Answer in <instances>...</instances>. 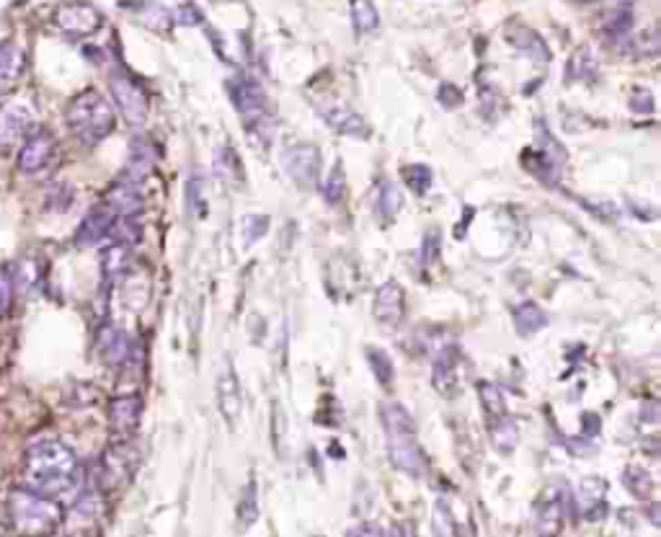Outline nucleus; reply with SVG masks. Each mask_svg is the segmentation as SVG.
Masks as SVG:
<instances>
[{"instance_id": "obj_1", "label": "nucleus", "mask_w": 661, "mask_h": 537, "mask_svg": "<svg viewBox=\"0 0 661 537\" xmlns=\"http://www.w3.org/2000/svg\"><path fill=\"white\" fill-rule=\"evenodd\" d=\"M26 488L50 499H68L81 488V465L78 457L60 439H37L26 450L24 460Z\"/></svg>"}, {"instance_id": "obj_2", "label": "nucleus", "mask_w": 661, "mask_h": 537, "mask_svg": "<svg viewBox=\"0 0 661 537\" xmlns=\"http://www.w3.org/2000/svg\"><path fill=\"white\" fill-rule=\"evenodd\" d=\"M68 127L86 148L99 145L114 130L112 104L99 91H93V88L78 93L68 106Z\"/></svg>"}, {"instance_id": "obj_3", "label": "nucleus", "mask_w": 661, "mask_h": 537, "mask_svg": "<svg viewBox=\"0 0 661 537\" xmlns=\"http://www.w3.org/2000/svg\"><path fill=\"white\" fill-rule=\"evenodd\" d=\"M8 514L16 530L26 535H47L62 522L60 504L31 488H13L8 494Z\"/></svg>"}, {"instance_id": "obj_4", "label": "nucleus", "mask_w": 661, "mask_h": 537, "mask_svg": "<svg viewBox=\"0 0 661 537\" xmlns=\"http://www.w3.org/2000/svg\"><path fill=\"white\" fill-rule=\"evenodd\" d=\"M228 96L233 101V106L238 109L243 119H246V130L261 132L264 140H272V130H266V117H269V101H266V93L254 78L248 75H238V78H230L228 83Z\"/></svg>"}, {"instance_id": "obj_5", "label": "nucleus", "mask_w": 661, "mask_h": 537, "mask_svg": "<svg viewBox=\"0 0 661 537\" xmlns=\"http://www.w3.org/2000/svg\"><path fill=\"white\" fill-rule=\"evenodd\" d=\"M388 457L393 468L411 478H421L427 470V457L416 442V429L388 432Z\"/></svg>"}, {"instance_id": "obj_6", "label": "nucleus", "mask_w": 661, "mask_h": 537, "mask_svg": "<svg viewBox=\"0 0 661 537\" xmlns=\"http://www.w3.org/2000/svg\"><path fill=\"white\" fill-rule=\"evenodd\" d=\"M109 88H112V99L117 104V109L122 112V117L132 124V127H140L148 119V96H145L143 86L135 83L130 75L114 73L109 78Z\"/></svg>"}, {"instance_id": "obj_7", "label": "nucleus", "mask_w": 661, "mask_h": 537, "mask_svg": "<svg viewBox=\"0 0 661 537\" xmlns=\"http://www.w3.org/2000/svg\"><path fill=\"white\" fill-rule=\"evenodd\" d=\"M282 168L300 189H313L321 171V153L310 142H297L282 153Z\"/></svg>"}, {"instance_id": "obj_8", "label": "nucleus", "mask_w": 661, "mask_h": 537, "mask_svg": "<svg viewBox=\"0 0 661 537\" xmlns=\"http://www.w3.org/2000/svg\"><path fill=\"white\" fill-rule=\"evenodd\" d=\"M137 470V450L127 442L119 439L117 445L109 447L101 457V483L106 488H119L124 483H130Z\"/></svg>"}, {"instance_id": "obj_9", "label": "nucleus", "mask_w": 661, "mask_h": 537, "mask_svg": "<svg viewBox=\"0 0 661 537\" xmlns=\"http://www.w3.org/2000/svg\"><path fill=\"white\" fill-rule=\"evenodd\" d=\"M57 155V140L47 130L29 132L19 153V171L24 176H39L52 166Z\"/></svg>"}, {"instance_id": "obj_10", "label": "nucleus", "mask_w": 661, "mask_h": 537, "mask_svg": "<svg viewBox=\"0 0 661 537\" xmlns=\"http://www.w3.org/2000/svg\"><path fill=\"white\" fill-rule=\"evenodd\" d=\"M566 504H569V494L563 488H545L538 504H535V530L543 532V535H553V532L561 530V522L566 517Z\"/></svg>"}, {"instance_id": "obj_11", "label": "nucleus", "mask_w": 661, "mask_h": 537, "mask_svg": "<svg viewBox=\"0 0 661 537\" xmlns=\"http://www.w3.org/2000/svg\"><path fill=\"white\" fill-rule=\"evenodd\" d=\"M316 109H318V114H321L323 122H326L334 132H339V135L357 137V140H365V137H370V124L359 117L352 106L336 104V101L328 104L326 101V104H318Z\"/></svg>"}, {"instance_id": "obj_12", "label": "nucleus", "mask_w": 661, "mask_h": 537, "mask_svg": "<svg viewBox=\"0 0 661 537\" xmlns=\"http://www.w3.org/2000/svg\"><path fill=\"white\" fill-rule=\"evenodd\" d=\"M143 421V398L135 393L117 396L109 403V424L119 439H130Z\"/></svg>"}, {"instance_id": "obj_13", "label": "nucleus", "mask_w": 661, "mask_h": 537, "mask_svg": "<svg viewBox=\"0 0 661 537\" xmlns=\"http://www.w3.org/2000/svg\"><path fill=\"white\" fill-rule=\"evenodd\" d=\"M34 114L26 104H0V148H11L31 132Z\"/></svg>"}, {"instance_id": "obj_14", "label": "nucleus", "mask_w": 661, "mask_h": 537, "mask_svg": "<svg viewBox=\"0 0 661 537\" xmlns=\"http://www.w3.org/2000/svg\"><path fill=\"white\" fill-rule=\"evenodd\" d=\"M104 204L114 212V217H137L145 210V194L140 189V181L122 179L109 186Z\"/></svg>"}, {"instance_id": "obj_15", "label": "nucleus", "mask_w": 661, "mask_h": 537, "mask_svg": "<svg viewBox=\"0 0 661 537\" xmlns=\"http://www.w3.org/2000/svg\"><path fill=\"white\" fill-rule=\"evenodd\" d=\"M57 26L70 37H88L101 26V13L86 3H73V6H62L57 11Z\"/></svg>"}, {"instance_id": "obj_16", "label": "nucleus", "mask_w": 661, "mask_h": 537, "mask_svg": "<svg viewBox=\"0 0 661 537\" xmlns=\"http://www.w3.org/2000/svg\"><path fill=\"white\" fill-rule=\"evenodd\" d=\"M372 313L383 326H398L403 321V313H406V292L398 282H385L375 295V305H372Z\"/></svg>"}, {"instance_id": "obj_17", "label": "nucleus", "mask_w": 661, "mask_h": 537, "mask_svg": "<svg viewBox=\"0 0 661 537\" xmlns=\"http://www.w3.org/2000/svg\"><path fill=\"white\" fill-rule=\"evenodd\" d=\"M217 403H220V414L228 421L230 426H235L238 416H241L243 398H241V385H238V375L233 370V362L225 359V367L217 377Z\"/></svg>"}, {"instance_id": "obj_18", "label": "nucleus", "mask_w": 661, "mask_h": 537, "mask_svg": "<svg viewBox=\"0 0 661 537\" xmlns=\"http://www.w3.org/2000/svg\"><path fill=\"white\" fill-rule=\"evenodd\" d=\"M112 223H114V212L109 210L106 204H101V207H93V210L81 220L78 230H75V243H78L81 248L99 246L106 235H109Z\"/></svg>"}, {"instance_id": "obj_19", "label": "nucleus", "mask_w": 661, "mask_h": 537, "mask_svg": "<svg viewBox=\"0 0 661 537\" xmlns=\"http://www.w3.org/2000/svg\"><path fill=\"white\" fill-rule=\"evenodd\" d=\"M432 385L439 396L445 398H452V393L458 390V349H455V346H445V349L434 357Z\"/></svg>"}, {"instance_id": "obj_20", "label": "nucleus", "mask_w": 661, "mask_h": 537, "mask_svg": "<svg viewBox=\"0 0 661 537\" xmlns=\"http://www.w3.org/2000/svg\"><path fill=\"white\" fill-rule=\"evenodd\" d=\"M605 494H607V481L602 478H584L579 483V494H576V504L584 519L589 522H600L605 517Z\"/></svg>"}, {"instance_id": "obj_21", "label": "nucleus", "mask_w": 661, "mask_h": 537, "mask_svg": "<svg viewBox=\"0 0 661 537\" xmlns=\"http://www.w3.org/2000/svg\"><path fill=\"white\" fill-rule=\"evenodd\" d=\"M130 349H132L130 339H127V334H124L119 326L106 323V326L99 331V352L106 365L119 367L124 359H127Z\"/></svg>"}, {"instance_id": "obj_22", "label": "nucleus", "mask_w": 661, "mask_h": 537, "mask_svg": "<svg viewBox=\"0 0 661 537\" xmlns=\"http://www.w3.org/2000/svg\"><path fill=\"white\" fill-rule=\"evenodd\" d=\"M24 50L19 44L3 42L0 44V96L11 91L19 83L21 73H24Z\"/></svg>"}, {"instance_id": "obj_23", "label": "nucleus", "mask_w": 661, "mask_h": 537, "mask_svg": "<svg viewBox=\"0 0 661 537\" xmlns=\"http://www.w3.org/2000/svg\"><path fill=\"white\" fill-rule=\"evenodd\" d=\"M132 269V246L124 243H114L101 254V274H104L106 284H114L124 279Z\"/></svg>"}, {"instance_id": "obj_24", "label": "nucleus", "mask_w": 661, "mask_h": 537, "mask_svg": "<svg viewBox=\"0 0 661 537\" xmlns=\"http://www.w3.org/2000/svg\"><path fill=\"white\" fill-rule=\"evenodd\" d=\"M153 163H155L153 145H150L148 140H143V137H137V140H132L130 161H127V171H124V179L143 181L145 176L150 173V168H153Z\"/></svg>"}, {"instance_id": "obj_25", "label": "nucleus", "mask_w": 661, "mask_h": 537, "mask_svg": "<svg viewBox=\"0 0 661 537\" xmlns=\"http://www.w3.org/2000/svg\"><path fill=\"white\" fill-rule=\"evenodd\" d=\"M509 39H512L514 50H519L522 55L532 57V60H538V62H548L550 60L548 44L543 42V37H540L538 31L519 26V29L509 31Z\"/></svg>"}, {"instance_id": "obj_26", "label": "nucleus", "mask_w": 661, "mask_h": 537, "mask_svg": "<svg viewBox=\"0 0 661 537\" xmlns=\"http://www.w3.org/2000/svg\"><path fill=\"white\" fill-rule=\"evenodd\" d=\"M548 326V315L538 303H522L514 310V328L519 336H532Z\"/></svg>"}, {"instance_id": "obj_27", "label": "nucleus", "mask_w": 661, "mask_h": 537, "mask_svg": "<svg viewBox=\"0 0 661 537\" xmlns=\"http://www.w3.org/2000/svg\"><path fill=\"white\" fill-rule=\"evenodd\" d=\"M132 11H135L140 24L153 31H168L173 26L171 13H168L161 3H155V0H140Z\"/></svg>"}, {"instance_id": "obj_28", "label": "nucleus", "mask_w": 661, "mask_h": 537, "mask_svg": "<svg viewBox=\"0 0 661 537\" xmlns=\"http://www.w3.org/2000/svg\"><path fill=\"white\" fill-rule=\"evenodd\" d=\"M11 287L21 292L24 297L34 295L39 290V266L34 259H21L19 264L13 266L11 274Z\"/></svg>"}, {"instance_id": "obj_29", "label": "nucleus", "mask_w": 661, "mask_h": 537, "mask_svg": "<svg viewBox=\"0 0 661 537\" xmlns=\"http://www.w3.org/2000/svg\"><path fill=\"white\" fill-rule=\"evenodd\" d=\"M367 354V365H370L372 375H375V380L383 388H390L393 385V380H396V367H393V359L388 357V354L380 349V346H367L365 349Z\"/></svg>"}, {"instance_id": "obj_30", "label": "nucleus", "mask_w": 661, "mask_h": 537, "mask_svg": "<svg viewBox=\"0 0 661 537\" xmlns=\"http://www.w3.org/2000/svg\"><path fill=\"white\" fill-rule=\"evenodd\" d=\"M349 16H352V24L359 34H370V31L380 26V13H377L372 0H352L349 3Z\"/></svg>"}, {"instance_id": "obj_31", "label": "nucleus", "mask_w": 661, "mask_h": 537, "mask_svg": "<svg viewBox=\"0 0 661 537\" xmlns=\"http://www.w3.org/2000/svg\"><path fill=\"white\" fill-rule=\"evenodd\" d=\"M491 442H494V447L501 455H512L519 442V429L517 424H514V419H509L507 414L496 419L494 432H491Z\"/></svg>"}, {"instance_id": "obj_32", "label": "nucleus", "mask_w": 661, "mask_h": 537, "mask_svg": "<svg viewBox=\"0 0 661 537\" xmlns=\"http://www.w3.org/2000/svg\"><path fill=\"white\" fill-rule=\"evenodd\" d=\"M535 150H538V153H543L545 158H550L553 163H558V166H563V163H566V150H563L561 142L553 137V132L545 127V122L535 124Z\"/></svg>"}, {"instance_id": "obj_33", "label": "nucleus", "mask_w": 661, "mask_h": 537, "mask_svg": "<svg viewBox=\"0 0 661 537\" xmlns=\"http://www.w3.org/2000/svg\"><path fill=\"white\" fill-rule=\"evenodd\" d=\"M215 173L217 179L223 181H241L243 179V168H241V161H238V155H235V150L228 145H223V148L217 150L215 153Z\"/></svg>"}, {"instance_id": "obj_34", "label": "nucleus", "mask_w": 661, "mask_h": 537, "mask_svg": "<svg viewBox=\"0 0 661 537\" xmlns=\"http://www.w3.org/2000/svg\"><path fill=\"white\" fill-rule=\"evenodd\" d=\"M594 75H597V60H594L592 50H579L574 52L569 62V73H566V81L576 83V81H594Z\"/></svg>"}, {"instance_id": "obj_35", "label": "nucleus", "mask_w": 661, "mask_h": 537, "mask_svg": "<svg viewBox=\"0 0 661 537\" xmlns=\"http://www.w3.org/2000/svg\"><path fill=\"white\" fill-rule=\"evenodd\" d=\"M380 416H383L385 432H398V429H416L414 416L408 414V408L398 401H388L380 408Z\"/></svg>"}, {"instance_id": "obj_36", "label": "nucleus", "mask_w": 661, "mask_h": 537, "mask_svg": "<svg viewBox=\"0 0 661 537\" xmlns=\"http://www.w3.org/2000/svg\"><path fill=\"white\" fill-rule=\"evenodd\" d=\"M401 207L403 194L398 192V186L393 184V181H383V184H380V192H377V210H380V215L390 223V220H396Z\"/></svg>"}, {"instance_id": "obj_37", "label": "nucleus", "mask_w": 661, "mask_h": 537, "mask_svg": "<svg viewBox=\"0 0 661 537\" xmlns=\"http://www.w3.org/2000/svg\"><path fill=\"white\" fill-rule=\"evenodd\" d=\"M109 238L114 243H124V246H135L143 241V228L135 223V217H114L112 228H109Z\"/></svg>"}, {"instance_id": "obj_38", "label": "nucleus", "mask_w": 661, "mask_h": 537, "mask_svg": "<svg viewBox=\"0 0 661 537\" xmlns=\"http://www.w3.org/2000/svg\"><path fill=\"white\" fill-rule=\"evenodd\" d=\"M623 483L633 496H638V499H649L651 491H654V478H651L649 470L641 468V465H631V468L625 470Z\"/></svg>"}, {"instance_id": "obj_39", "label": "nucleus", "mask_w": 661, "mask_h": 537, "mask_svg": "<svg viewBox=\"0 0 661 537\" xmlns=\"http://www.w3.org/2000/svg\"><path fill=\"white\" fill-rule=\"evenodd\" d=\"M323 199H326L328 207H339L346 199V173L341 163H336L328 173L326 184H323Z\"/></svg>"}, {"instance_id": "obj_40", "label": "nucleus", "mask_w": 661, "mask_h": 537, "mask_svg": "<svg viewBox=\"0 0 661 537\" xmlns=\"http://www.w3.org/2000/svg\"><path fill=\"white\" fill-rule=\"evenodd\" d=\"M478 393H481L483 411L491 419H501V416L507 414V403H504V396H501V390L494 383H478Z\"/></svg>"}, {"instance_id": "obj_41", "label": "nucleus", "mask_w": 661, "mask_h": 537, "mask_svg": "<svg viewBox=\"0 0 661 537\" xmlns=\"http://www.w3.org/2000/svg\"><path fill=\"white\" fill-rule=\"evenodd\" d=\"M403 179H406V184L411 186L416 194H427L429 189H432L434 173L432 168L424 166V163H414V166L403 168Z\"/></svg>"}, {"instance_id": "obj_42", "label": "nucleus", "mask_w": 661, "mask_h": 537, "mask_svg": "<svg viewBox=\"0 0 661 537\" xmlns=\"http://www.w3.org/2000/svg\"><path fill=\"white\" fill-rule=\"evenodd\" d=\"M259 517V494H256V483L251 481L243 488L241 504H238V519H241L243 527H251Z\"/></svg>"}, {"instance_id": "obj_43", "label": "nucleus", "mask_w": 661, "mask_h": 537, "mask_svg": "<svg viewBox=\"0 0 661 537\" xmlns=\"http://www.w3.org/2000/svg\"><path fill=\"white\" fill-rule=\"evenodd\" d=\"M269 225H272V220L266 215H256V212H251V215L243 217V246L251 248L256 241H261L266 235V230H269Z\"/></svg>"}, {"instance_id": "obj_44", "label": "nucleus", "mask_w": 661, "mask_h": 537, "mask_svg": "<svg viewBox=\"0 0 661 537\" xmlns=\"http://www.w3.org/2000/svg\"><path fill=\"white\" fill-rule=\"evenodd\" d=\"M202 179L199 176H194L189 184H186V210L192 212L194 217H207V197H204V189H202Z\"/></svg>"}, {"instance_id": "obj_45", "label": "nucleus", "mask_w": 661, "mask_h": 537, "mask_svg": "<svg viewBox=\"0 0 661 537\" xmlns=\"http://www.w3.org/2000/svg\"><path fill=\"white\" fill-rule=\"evenodd\" d=\"M437 101L445 106V109H458V106H463L465 96L458 86H452V83H442L437 91Z\"/></svg>"}, {"instance_id": "obj_46", "label": "nucleus", "mask_w": 661, "mask_h": 537, "mask_svg": "<svg viewBox=\"0 0 661 537\" xmlns=\"http://www.w3.org/2000/svg\"><path fill=\"white\" fill-rule=\"evenodd\" d=\"M659 52V31L649 29L646 34H641L636 42V55L638 57H654Z\"/></svg>"}, {"instance_id": "obj_47", "label": "nucleus", "mask_w": 661, "mask_h": 537, "mask_svg": "<svg viewBox=\"0 0 661 537\" xmlns=\"http://www.w3.org/2000/svg\"><path fill=\"white\" fill-rule=\"evenodd\" d=\"M631 109L636 114H654V96H651V91L641 88V91L633 93V96H631Z\"/></svg>"}, {"instance_id": "obj_48", "label": "nucleus", "mask_w": 661, "mask_h": 537, "mask_svg": "<svg viewBox=\"0 0 661 537\" xmlns=\"http://www.w3.org/2000/svg\"><path fill=\"white\" fill-rule=\"evenodd\" d=\"M176 19H179V24H184V26H197V24H202V13H199V8H194L192 3H186V6L179 8Z\"/></svg>"}, {"instance_id": "obj_49", "label": "nucleus", "mask_w": 661, "mask_h": 537, "mask_svg": "<svg viewBox=\"0 0 661 537\" xmlns=\"http://www.w3.org/2000/svg\"><path fill=\"white\" fill-rule=\"evenodd\" d=\"M581 426H584V437L592 439L594 434H600L602 421H600V416H597V414H584V416H581Z\"/></svg>"}, {"instance_id": "obj_50", "label": "nucleus", "mask_w": 661, "mask_h": 537, "mask_svg": "<svg viewBox=\"0 0 661 537\" xmlns=\"http://www.w3.org/2000/svg\"><path fill=\"white\" fill-rule=\"evenodd\" d=\"M8 303H11V277L0 272V310H6Z\"/></svg>"}, {"instance_id": "obj_51", "label": "nucleus", "mask_w": 661, "mask_h": 537, "mask_svg": "<svg viewBox=\"0 0 661 537\" xmlns=\"http://www.w3.org/2000/svg\"><path fill=\"white\" fill-rule=\"evenodd\" d=\"M390 530H383V527L377 525H359L349 530V535H388Z\"/></svg>"}, {"instance_id": "obj_52", "label": "nucleus", "mask_w": 661, "mask_h": 537, "mask_svg": "<svg viewBox=\"0 0 661 537\" xmlns=\"http://www.w3.org/2000/svg\"><path fill=\"white\" fill-rule=\"evenodd\" d=\"M6 532H8V530H6V527H0V535H6Z\"/></svg>"}]
</instances>
